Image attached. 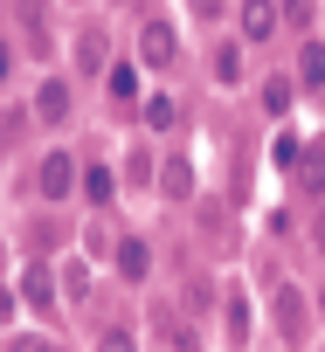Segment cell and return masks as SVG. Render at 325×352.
Instances as JSON below:
<instances>
[{
    "label": "cell",
    "mask_w": 325,
    "mask_h": 352,
    "mask_svg": "<svg viewBox=\"0 0 325 352\" xmlns=\"http://www.w3.org/2000/svg\"><path fill=\"white\" fill-rule=\"evenodd\" d=\"M242 42H270L277 35V21H284V0H242Z\"/></svg>",
    "instance_id": "6da1fadb"
},
{
    "label": "cell",
    "mask_w": 325,
    "mask_h": 352,
    "mask_svg": "<svg viewBox=\"0 0 325 352\" xmlns=\"http://www.w3.org/2000/svg\"><path fill=\"white\" fill-rule=\"evenodd\" d=\"M35 180H42V194H49V201L76 194V166H70V152H49V159L35 166Z\"/></svg>",
    "instance_id": "7a4b0ae2"
},
{
    "label": "cell",
    "mask_w": 325,
    "mask_h": 352,
    "mask_svg": "<svg viewBox=\"0 0 325 352\" xmlns=\"http://www.w3.org/2000/svg\"><path fill=\"white\" fill-rule=\"evenodd\" d=\"M174 49H180V42H174V28H167V21H152V28L138 35V56H145V63H159V69L174 63Z\"/></svg>",
    "instance_id": "3957f363"
},
{
    "label": "cell",
    "mask_w": 325,
    "mask_h": 352,
    "mask_svg": "<svg viewBox=\"0 0 325 352\" xmlns=\"http://www.w3.org/2000/svg\"><path fill=\"white\" fill-rule=\"evenodd\" d=\"M277 324L284 338H304V290H277Z\"/></svg>",
    "instance_id": "277c9868"
},
{
    "label": "cell",
    "mask_w": 325,
    "mask_h": 352,
    "mask_svg": "<svg viewBox=\"0 0 325 352\" xmlns=\"http://www.w3.org/2000/svg\"><path fill=\"white\" fill-rule=\"evenodd\" d=\"M222 324H229V345H249V297H222Z\"/></svg>",
    "instance_id": "5b68a950"
},
{
    "label": "cell",
    "mask_w": 325,
    "mask_h": 352,
    "mask_svg": "<svg viewBox=\"0 0 325 352\" xmlns=\"http://www.w3.org/2000/svg\"><path fill=\"white\" fill-rule=\"evenodd\" d=\"M152 324H159V338H167L174 352H194V331H187V318H180V311H152Z\"/></svg>",
    "instance_id": "8992f818"
},
{
    "label": "cell",
    "mask_w": 325,
    "mask_h": 352,
    "mask_svg": "<svg viewBox=\"0 0 325 352\" xmlns=\"http://www.w3.org/2000/svg\"><path fill=\"white\" fill-rule=\"evenodd\" d=\"M35 118H49V124L70 118V83H42V90H35Z\"/></svg>",
    "instance_id": "52a82bcc"
},
{
    "label": "cell",
    "mask_w": 325,
    "mask_h": 352,
    "mask_svg": "<svg viewBox=\"0 0 325 352\" xmlns=\"http://www.w3.org/2000/svg\"><path fill=\"white\" fill-rule=\"evenodd\" d=\"M118 270H125L132 283H145V276H152V249H145V242H118Z\"/></svg>",
    "instance_id": "ba28073f"
},
{
    "label": "cell",
    "mask_w": 325,
    "mask_h": 352,
    "mask_svg": "<svg viewBox=\"0 0 325 352\" xmlns=\"http://www.w3.org/2000/svg\"><path fill=\"white\" fill-rule=\"evenodd\" d=\"M297 83L325 90V42H304V49H297Z\"/></svg>",
    "instance_id": "9c48e42d"
},
{
    "label": "cell",
    "mask_w": 325,
    "mask_h": 352,
    "mask_svg": "<svg viewBox=\"0 0 325 352\" xmlns=\"http://www.w3.org/2000/svg\"><path fill=\"white\" fill-rule=\"evenodd\" d=\"M159 187H167V201H187V194H194V173H187V159H167V166H159Z\"/></svg>",
    "instance_id": "30bf717a"
},
{
    "label": "cell",
    "mask_w": 325,
    "mask_h": 352,
    "mask_svg": "<svg viewBox=\"0 0 325 352\" xmlns=\"http://www.w3.org/2000/svg\"><path fill=\"white\" fill-rule=\"evenodd\" d=\"M49 290H56V283H49V270H28V276H21V297H28L35 311H49Z\"/></svg>",
    "instance_id": "8fae6325"
},
{
    "label": "cell",
    "mask_w": 325,
    "mask_h": 352,
    "mask_svg": "<svg viewBox=\"0 0 325 352\" xmlns=\"http://www.w3.org/2000/svg\"><path fill=\"white\" fill-rule=\"evenodd\" d=\"M83 194H90V201H111V194H118V180H111V166H90V173H83Z\"/></svg>",
    "instance_id": "7c38bea8"
},
{
    "label": "cell",
    "mask_w": 325,
    "mask_h": 352,
    "mask_svg": "<svg viewBox=\"0 0 325 352\" xmlns=\"http://www.w3.org/2000/svg\"><path fill=\"white\" fill-rule=\"evenodd\" d=\"M215 69H222V83H235V76H242V49L222 42V49H215Z\"/></svg>",
    "instance_id": "4fadbf2b"
},
{
    "label": "cell",
    "mask_w": 325,
    "mask_h": 352,
    "mask_svg": "<svg viewBox=\"0 0 325 352\" xmlns=\"http://www.w3.org/2000/svg\"><path fill=\"white\" fill-rule=\"evenodd\" d=\"M145 124L167 131V124H174V97H145Z\"/></svg>",
    "instance_id": "5bb4252c"
},
{
    "label": "cell",
    "mask_w": 325,
    "mask_h": 352,
    "mask_svg": "<svg viewBox=\"0 0 325 352\" xmlns=\"http://www.w3.org/2000/svg\"><path fill=\"white\" fill-rule=\"evenodd\" d=\"M97 352H138V345H132V331H125V324H111V331L97 338Z\"/></svg>",
    "instance_id": "9a60e30c"
},
{
    "label": "cell",
    "mask_w": 325,
    "mask_h": 352,
    "mask_svg": "<svg viewBox=\"0 0 325 352\" xmlns=\"http://www.w3.org/2000/svg\"><path fill=\"white\" fill-rule=\"evenodd\" d=\"M111 97H138V69H111Z\"/></svg>",
    "instance_id": "2e32d148"
},
{
    "label": "cell",
    "mask_w": 325,
    "mask_h": 352,
    "mask_svg": "<svg viewBox=\"0 0 325 352\" xmlns=\"http://www.w3.org/2000/svg\"><path fill=\"white\" fill-rule=\"evenodd\" d=\"M76 56H83V69H97V63H104V35H83V49H76Z\"/></svg>",
    "instance_id": "e0dca14e"
},
{
    "label": "cell",
    "mask_w": 325,
    "mask_h": 352,
    "mask_svg": "<svg viewBox=\"0 0 325 352\" xmlns=\"http://www.w3.org/2000/svg\"><path fill=\"white\" fill-rule=\"evenodd\" d=\"M263 111H291V83H270L263 90Z\"/></svg>",
    "instance_id": "ac0fdd59"
},
{
    "label": "cell",
    "mask_w": 325,
    "mask_h": 352,
    "mask_svg": "<svg viewBox=\"0 0 325 352\" xmlns=\"http://www.w3.org/2000/svg\"><path fill=\"white\" fill-rule=\"evenodd\" d=\"M284 21H297V28H304V21H311V0H284Z\"/></svg>",
    "instance_id": "d6986e66"
},
{
    "label": "cell",
    "mask_w": 325,
    "mask_h": 352,
    "mask_svg": "<svg viewBox=\"0 0 325 352\" xmlns=\"http://www.w3.org/2000/svg\"><path fill=\"white\" fill-rule=\"evenodd\" d=\"M8 352H42V345H21V338H14V345H8Z\"/></svg>",
    "instance_id": "ffe728a7"
}]
</instances>
